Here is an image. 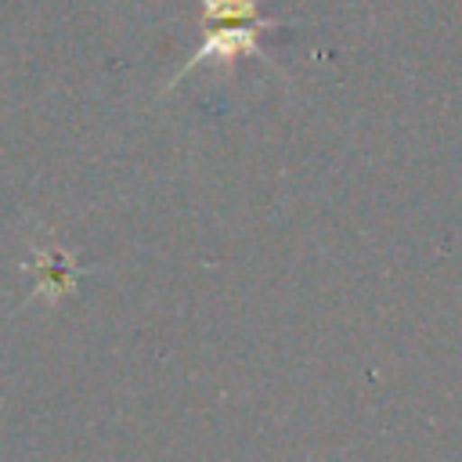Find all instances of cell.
<instances>
[{
  "instance_id": "cell-1",
  "label": "cell",
  "mask_w": 462,
  "mask_h": 462,
  "mask_svg": "<svg viewBox=\"0 0 462 462\" xmlns=\"http://www.w3.org/2000/svg\"><path fill=\"white\" fill-rule=\"evenodd\" d=\"M199 4H202L206 36H202L199 51L184 58V65L173 76V83L180 76H188V69H195L202 61H217L224 69H231L238 58H249V54L271 61V54L260 47V32H271L282 22H274L271 14H263L260 11V0H199Z\"/></svg>"
}]
</instances>
